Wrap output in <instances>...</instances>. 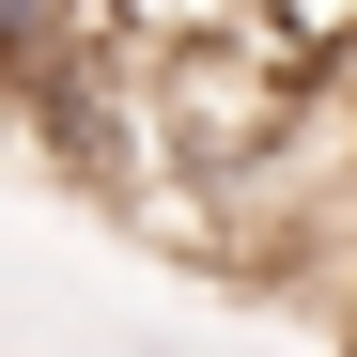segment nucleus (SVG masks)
<instances>
[{
  "mask_svg": "<svg viewBox=\"0 0 357 357\" xmlns=\"http://www.w3.org/2000/svg\"><path fill=\"white\" fill-rule=\"evenodd\" d=\"M63 31H78V0H0V78H16V63H47Z\"/></svg>",
  "mask_w": 357,
  "mask_h": 357,
  "instance_id": "nucleus-1",
  "label": "nucleus"
}]
</instances>
